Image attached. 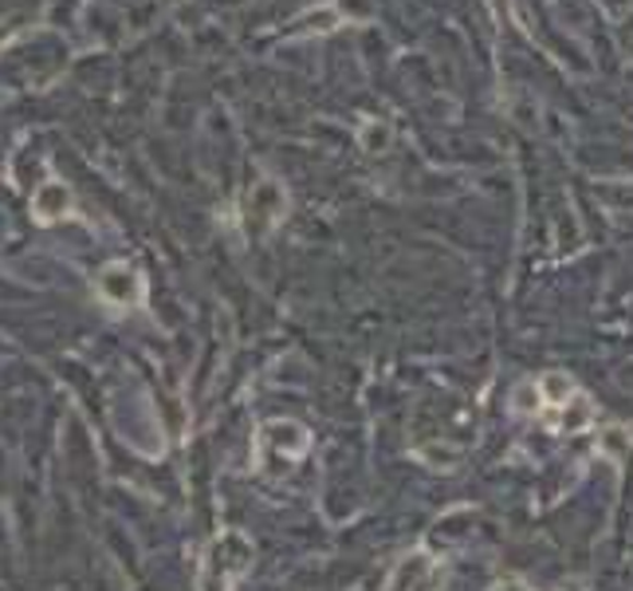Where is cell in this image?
Segmentation results:
<instances>
[{"label":"cell","mask_w":633,"mask_h":591,"mask_svg":"<svg viewBox=\"0 0 633 591\" xmlns=\"http://www.w3.org/2000/svg\"><path fill=\"white\" fill-rule=\"evenodd\" d=\"M98 296L115 308L142 304V276L130 265H122V260H110V265L98 273Z\"/></svg>","instance_id":"obj_3"},{"label":"cell","mask_w":633,"mask_h":591,"mask_svg":"<svg viewBox=\"0 0 633 591\" xmlns=\"http://www.w3.org/2000/svg\"><path fill=\"white\" fill-rule=\"evenodd\" d=\"M32 213H36L39 225H51L59 217H71V194L63 182H44L32 197Z\"/></svg>","instance_id":"obj_4"},{"label":"cell","mask_w":633,"mask_h":591,"mask_svg":"<svg viewBox=\"0 0 633 591\" xmlns=\"http://www.w3.org/2000/svg\"><path fill=\"white\" fill-rule=\"evenodd\" d=\"M253 568V544L244 532H224L209 544L206 552V571H201V588L206 591H224L236 576Z\"/></svg>","instance_id":"obj_1"},{"label":"cell","mask_w":633,"mask_h":591,"mask_svg":"<svg viewBox=\"0 0 633 591\" xmlns=\"http://www.w3.org/2000/svg\"><path fill=\"white\" fill-rule=\"evenodd\" d=\"M307 450H312V433L303 430L300 422L276 418V422H263L260 433H256V465H260V470H272V465L288 470V465H292L295 457H303Z\"/></svg>","instance_id":"obj_2"}]
</instances>
